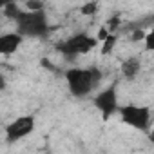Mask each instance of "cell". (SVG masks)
<instances>
[{"label":"cell","mask_w":154,"mask_h":154,"mask_svg":"<svg viewBox=\"0 0 154 154\" xmlns=\"http://www.w3.org/2000/svg\"><path fill=\"white\" fill-rule=\"evenodd\" d=\"M65 82L72 96L85 98L102 82V71L98 67H72L65 71Z\"/></svg>","instance_id":"1"},{"label":"cell","mask_w":154,"mask_h":154,"mask_svg":"<svg viewBox=\"0 0 154 154\" xmlns=\"http://www.w3.org/2000/svg\"><path fill=\"white\" fill-rule=\"evenodd\" d=\"M17 33L24 38H40L45 36L49 31V18L44 11H26L22 9L20 15L15 18Z\"/></svg>","instance_id":"2"},{"label":"cell","mask_w":154,"mask_h":154,"mask_svg":"<svg viewBox=\"0 0 154 154\" xmlns=\"http://www.w3.org/2000/svg\"><path fill=\"white\" fill-rule=\"evenodd\" d=\"M118 116L122 118V122L140 132H147L150 131V122H152V112L149 107H143V105H122L120 107V112Z\"/></svg>","instance_id":"3"},{"label":"cell","mask_w":154,"mask_h":154,"mask_svg":"<svg viewBox=\"0 0 154 154\" xmlns=\"http://www.w3.org/2000/svg\"><path fill=\"white\" fill-rule=\"evenodd\" d=\"M96 45H98V38H94L87 33H76V35L69 36L67 40H63L58 45V51L63 56L72 58V56H78V54H87Z\"/></svg>","instance_id":"4"},{"label":"cell","mask_w":154,"mask_h":154,"mask_svg":"<svg viewBox=\"0 0 154 154\" xmlns=\"http://www.w3.org/2000/svg\"><path fill=\"white\" fill-rule=\"evenodd\" d=\"M93 103L94 107L100 111L102 118L103 120H109L112 118L114 114L120 112V103H118V89H116V84H111L109 87L102 89L94 98H93Z\"/></svg>","instance_id":"5"},{"label":"cell","mask_w":154,"mask_h":154,"mask_svg":"<svg viewBox=\"0 0 154 154\" xmlns=\"http://www.w3.org/2000/svg\"><path fill=\"white\" fill-rule=\"evenodd\" d=\"M35 116H18L15 118L8 127H6V141L8 143H17L29 136L35 131Z\"/></svg>","instance_id":"6"},{"label":"cell","mask_w":154,"mask_h":154,"mask_svg":"<svg viewBox=\"0 0 154 154\" xmlns=\"http://www.w3.org/2000/svg\"><path fill=\"white\" fill-rule=\"evenodd\" d=\"M24 36L15 33H4L0 35V53L2 54H13L15 51H18V47L22 45Z\"/></svg>","instance_id":"7"},{"label":"cell","mask_w":154,"mask_h":154,"mask_svg":"<svg viewBox=\"0 0 154 154\" xmlns=\"http://www.w3.org/2000/svg\"><path fill=\"white\" fill-rule=\"evenodd\" d=\"M141 71V60L138 56H131L122 63V74L127 80H134Z\"/></svg>","instance_id":"8"},{"label":"cell","mask_w":154,"mask_h":154,"mask_svg":"<svg viewBox=\"0 0 154 154\" xmlns=\"http://www.w3.org/2000/svg\"><path fill=\"white\" fill-rule=\"evenodd\" d=\"M2 11H4V15H6V17H9V18H13V20H15V18L20 15V11H22V9H20V6H18V4L9 2V4H6V6L2 8Z\"/></svg>","instance_id":"9"},{"label":"cell","mask_w":154,"mask_h":154,"mask_svg":"<svg viewBox=\"0 0 154 154\" xmlns=\"http://www.w3.org/2000/svg\"><path fill=\"white\" fill-rule=\"evenodd\" d=\"M114 44H116V36H114V35H111V36L102 44V53H103V54H109V53L112 51Z\"/></svg>","instance_id":"10"},{"label":"cell","mask_w":154,"mask_h":154,"mask_svg":"<svg viewBox=\"0 0 154 154\" xmlns=\"http://www.w3.org/2000/svg\"><path fill=\"white\" fill-rule=\"evenodd\" d=\"M143 44H145V49H147V51H152V53H154V29H150V31L147 33Z\"/></svg>","instance_id":"11"},{"label":"cell","mask_w":154,"mask_h":154,"mask_svg":"<svg viewBox=\"0 0 154 154\" xmlns=\"http://www.w3.org/2000/svg\"><path fill=\"white\" fill-rule=\"evenodd\" d=\"M24 8H26V11H44V4L42 2H35V0L26 2Z\"/></svg>","instance_id":"12"},{"label":"cell","mask_w":154,"mask_h":154,"mask_svg":"<svg viewBox=\"0 0 154 154\" xmlns=\"http://www.w3.org/2000/svg\"><path fill=\"white\" fill-rule=\"evenodd\" d=\"M145 36H147V33H145L143 29H134V33L131 35V40H134V42H143Z\"/></svg>","instance_id":"13"},{"label":"cell","mask_w":154,"mask_h":154,"mask_svg":"<svg viewBox=\"0 0 154 154\" xmlns=\"http://www.w3.org/2000/svg\"><path fill=\"white\" fill-rule=\"evenodd\" d=\"M96 8H98L96 4H89V6H84V8H82V11H84L85 15H91V13H94V11H96Z\"/></svg>","instance_id":"14"},{"label":"cell","mask_w":154,"mask_h":154,"mask_svg":"<svg viewBox=\"0 0 154 154\" xmlns=\"http://www.w3.org/2000/svg\"><path fill=\"white\" fill-rule=\"evenodd\" d=\"M149 140L154 143V131H149Z\"/></svg>","instance_id":"15"}]
</instances>
